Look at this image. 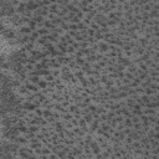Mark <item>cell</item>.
<instances>
[{
  "label": "cell",
  "mask_w": 159,
  "mask_h": 159,
  "mask_svg": "<svg viewBox=\"0 0 159 159\" xmlns=\"http://www.w3.org/2000/svg\"><path fill=\"white\" fill-rule=\"evenodd\" d=\"M2 30H4V26H2V24H1V22H0V31H1V32H2Z\"/></svg>",
  "instance_id": "obj_1"
}]
</instances>
